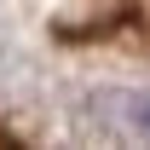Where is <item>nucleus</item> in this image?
I'll return each mask as SVG.
<instances>
[{
    "mask_svg": "<svg viewBox=\"0 0 150 150\" xmlns=\"http://www.w3.org/2000/svg\"><path fill=\"white\" fill-rule=\"evenodd\" d=\"M127 127L150 144V93H133V98H127Z\"/></svg>",
    "mask_w": 150,
    "mask_h": 150,
    "instance_id": "obj_1",
    "label": "nucleus"
}]
</instances>
